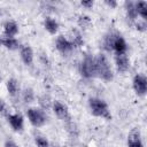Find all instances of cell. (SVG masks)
<instances>
[{"label": "cell", "instance_id": "cell-25", "mask_svg": "<svg viewBox=\"0 0 147 147\" xmlns=\"http://www.w3.org/2000/svg\"><path fill=\"white\" fill-rule=\"evenodd\" d=\"M80 3H82L83 7H86V8H92L93 5H94V2L92 0H90V1H82Z\"/></svg>", "mask_w": 147, "mask_h": 147}, {"label": "cell", "instance_id": "cell-23", "mask_svg": "<svg viewBox=\"0 0 147 147\" xmlns=\"http://www.w3.org/2000/svg\"><path fill=\"white\" fill-rule=\"evenodd\" d=\"M36 145H37V147H49L47 139L45 137H41V136L36 137Z\"/></svg>", "mask_w": 147, "mask_h": 147}, {"label": "cell", "instance_id": "cell-12", "mask_svg": "<svg viewBox=\"0 0 147 147\" xmlns=\"http://www.w3.org/2000/svg\"><path fill=\"white\" fill-rule=\"evenodd\" d=\"M113 49L116 52V55H119V54H126V49H127V45L124 40V38L122 36H117L115 38V41H114V45H113Z\"/></svg>", "mask_w": 147, "mask_h": 147}, {"label": "cell", "instance_id": "cell-9", "mask_svg": "<svg viewBox=\"0 0 147 147\" xmlns=\"http://www.w3.org/2000/svg\"><path fill=\"white\" fill-rule=\"evenodd\" d=\"M53 111L61 119H67L69 117L68 107L64 103H62L61 101H59V100H56V101L53 102Z\"/></svg>", "mask_w": 147, "mask_h": 147}, {"label": "cell", "instance_id": "cell-30", "mask_svg": "<svg viewBox=\"0 0 147 147\" xmlns=\"http://www.w3.org/2000/svg\"><path fill=\"white\" fill-rule=\"evenodd\" d=\"M0 45H1V38H0Z\"/></svg>", "mask_w": 147, "mask_h": 147}, {"label": "cell", "instance_id": "cell-19", "mask_svg": "<svg viewBox=\"0 0 147 147\" xmlns=\"http://www.w3.org/2000/svg\"><path fill=\"white\" fill-rule=\"evenodd\" d=\"M134 3H136L137 14L139 16H141L142 20H146L147 18V2L146 1H138Z\"/></svg>", "mask_w": 147, "mask_h": 147}, {"label": "cell", "instance_id": "cell-4", "mask_svg": "<svg viewBox=\"0 0 147 147\" xmlns=\"http://www.w3.org/2000/svg\"><path fill=\"white\" fill-rule=\"evenodd\" d=\"M80 74L85 78H92L95 77V57L92 55L85 56L83 62L80 63Z\"/></svg>", "mask_w": 147, "mask_h": 147}, {"label": "cell", "instance_id": "cell-5", "mask_svg": "<svg viewBox=\"0 0 147 147\" xmlns=\"http://www.w3.org/2000/svg\"><path fill=\"white\" fill-rule=\"evenodd\" d=\"M133 88L139 96H144L147 92V79L144 75H136L133 77Z\"/></svg>", "mask_w": 147, "mask_h": 147}, {"label": "cell", "instance_id": "cell-18", "mask_svg": "<svg viewBox=\"0 0 147 147\" xmlns=\"http://www.w3.org/2000/svg\"><path fill=\"white\" fill-rule=\"evenodd\" d=\"M1 44L6 47V48H8V49H10V51H14V49H17L18 47H20V42H18V40L17 39H15V38H3V39H1Z\"/></svg>", "mask_w": 147, "mask_h": 147}, {"label": "cell", "instance_id": "cell-17", "mask_svg": "<svg viewBox=\"0 0 147 147\" xmlns=\"http://www.w3.org/2000/svg\"><path fill=\"white\" fill-rule=\"evenodd\" d=\"M74 47H79L83 45V39H82V36L80 33L77 31V30H71L70 31V38L68 39Z\"/></svg>", "mask_w": 147, "mask_h": 147}, {"label": "cell", "instance_id": "cell-29", "mask_svg": "<svg viewBox=\"0 0 147 147\" xmlns=\"http://www.w3.org/2000/svg\"><path fill=\"white\" fill-rule=\"evenodd\" d=\"M51 147H60L59 145H53V146H51Z\"/></svg>", "mask_w": 147, "mask_h": 147}, {"label": "cell", "instance_id": "cell-7", "mask_svg": "<svg viewBox=\"0 0 147 147\" xmlns=\"http://www.w3.org/2000/svg\"><path fill=\"white\" fill-rule=\"evenodd\" d=\"M55 45H56L57 51L61 52L62 54H67V53H69V52H71V51L74 49L72 44H71L65 37H63V36H59V37H57Z\"/></svg>", "mask_w": 147, "mask_h": 147}, {"label": "cell", "instance_id": "cell-28", "mask_svg": "<svg viewBox=\"0 0 147 147\" xmlns=\"http://www.w3.org/2000/svg\"><path fill=\"white\" fill-rule=\"evenodd\" d=\"M5 109H6V105H5V102L0 99V113L5 111Z\"/></svg>", "mask_w": 147, "mask_h": 147}, {"label": "cell", "instance_id": "cell-2", "mask_svg": "<svg viewBox=\"0 0 147 147\" xmlns=\"http://www.w3.org/2000/svg\"><path fill=\"white\" fill-rule=\"evenodd\" d=\"M88 105H90L92 115H94L96 117H102L105 119H111V114H110L109 107L103 100H101L99 98H91L88 100Z\"/></svg>", "mask_w": 147, "mask_h": 147}, {"label": "cell", "instance_id": "cell-11", "mask_svg": "<svg viewBox=\"0 0 147 147\" xmlns=\"http://www.w3.org/2000/svg\"><path fill=\"white\" fill-rule=\"evenodd\" d=\"M20 54H21L22 61H23L26 65H30V64L33 62V51H32V48H31L29 45L22 46Z\"/></svg>", "mask_w": 147, "mask_h": 147}, {"label": "cell", "instance_id": "cell-14", "mask_svg": "<svg viewBox=\"0 0 147 147\" xmlns=\"http://www.w3.org/2000/svg\"><path fill=\"white\" fill-rule=\"evenodd\" d=\"M125 9H126V17L127 20H130L131 22H136L137 20V9H136V3L132 1H126L125 2Z\"/></svg>", "mask_w": 147, "mask_h": 147}, {"label": "cell", "instance_id": "cell-22", "mask_svg": "<svg viewBox=\"0 0 147 147\" xmlns=\"http://www.w3.org/2000/svg\"><path fill=\"white\" fill-rule=\"evenodd\" d=\"M78 24H79L82 28L87 29V28L91 25V20H90V17H88V16L83 15V16H80V17L78 18Z\"/></svg>", "mask_w": 147, "mask_h": 147}, {"label": "cell", "instance_id": "cell-6", "mask_svg": "<svg viewBox=\"0 0 147 147\" xmlns=\"http://www.w3.org/2000/svg\"><path fill=\"white\" fill-rule=\"evenodd\" d=\"M127 147H144L140 131L134 127L127 136Z\"/></svg>", "mask_w": 147, "mask_h": 147}, {"label": "cell", "instance_id": "cell-24", "mask_svg": "<svg viewBox=\"0 0 147 147\" xmlns=\"http://www.w3.org/2000/svg\"><path fill=\"white\" fill-rule=\"evenodd\" d=\"M134 24H136V28H137V30H139V31H146V28H147V24H146V20H136V22H134Z\"/></svg>", "mask_w": 147, "mask_h": 147}, {"label": "cell", "instance_id": "cell-3", "mask_svg": "<svg viewBox=\"0 0 147 147\" xmlns=\"http://www.w3.org/2000/svg\"><path fill=\"white\" fill-rule=\"evenodd\" d=\"M26 116L30 123L36 127H40L46 123V114L40 108H29L26 111Z\"/></svg>", "mask_w": 147, "mask_h": 147}, {"label": "cell", "instance_id": "cell-26", "mask_svg": "<svg viewBox=\"0 0 147 147\" xmlns=\"http://www.w3.org/2000/svg\"><path fill=\"white\" fill-rule=\"evenodd\" d=\"M106 5H108L109 7H113V8H115L116 6H117V2L116 1H113V0H106Z\"/></svg>", "mask_w": 147, "mask_h": 147}, {"label": "cell", "instance_id": "cell-15", "mask_svg": "<svg viewBox=\"0 0 147 147\" xmlns=\"http://www.w3.org/2000/svg\"><path fill=\"white\" fill-rule=\"evenodd\" d=\"M44 26L45 29L51 33V34H55L59 30V24L57 22L52 18V17H46V20L44 21Z\"/></svg>", "mask_w": 147, "mask_h": 147}, {"label": "cell", "instance_id": "cell-27", "mask_svg": "<svg viewBox=\"0 0 147 147\" xmlns=\"http://www.w3.org/2000/svg\"><path fill=\"white\" fill-rule=\"evenodd\" d=\"M5 147H18V146L15 142H13V141H6Z\"/></svg>", "mask_w": 147, "mask_h": 147}, {"label": "cell", "instance_id": "cell-13", "mask_svg": "<svg viewBox=\"0 0 147 147\" xmlns=\"http://www.w3.org/2000/svg\"><path fill=\"white\" fill-rule=\"evenodd\" d=\"M3 32L7 38H14L18 32V25L14 21H7L3 24Z\"/></svg>", "mask_w": 147, "mask_h": 147}, {"label": "cell", "instance_id": "cell-21", "mask_svg": "<svg viewBox=\"0 0 147 147\" xmlns=\"http://www.w3.org/2000/svg\"><path fill=\"white\" fill-rule=\"evenodd\" d=\"M23 99L25 102H32L34 99V93L32 91V88H25L23 92Z\"/></svg>", "mask_w": 147, "mask_h": 147}, {"label": "cell", "instance_id": "cell-1", "mask_svg": "<svg viewBox=\"0 0 147 147\" xmlns=\"http://www.w3.org/2000/svg\"><path fill=\"white\" fill-rule=\"evenodd\" d=\"M95 74L98 77L106 82H110L114 77L110 64L103 54H99L95 57Z\"/></svg>", "mask_w": 147, "mask_h": 147}, {"label": "cell", "instance_id": "cell-20", "mask_svg": "<svg viewBox=\"0 0 147 147\" xmlns=\"http://www.w3.org/2000/svg\"><path fill=\"white\" fill-rule=\"evenodd\" d=\"M118 34L117 33H109L105 37V41H103V46L107 51H113V45H114V41H115V38L117 37Z\"/></svg>", "mask_w": 147, "mask_h": 147}, {"label": "cell", "instance_id": "cell-8", "mask_svg": "<svg viewBox=\"0 0 147 147\" xmlns=\"http://www.w3.org/2000/svg\"><path fill=\"white\" fill-rule=\"evenodd\" d=\"M8 123L10 124V126L13 127L14 131H22L23 130V125H24V119L23 116L21 114H11L8 115Z\"/></svg>", "mask_w": 147, "mask_h": 147}, {"label": "cell", "instance_id": "cell-16", "mask_svg": "<svg viewBox=\"0 0 147 147\" xmlns=\"http://www.w3.org/2000/svg\"><path fill=\"white\" fill-rule=\"evenodd\" d=\"M6 86H7L8 93H9L11 96L17 95V93H18V91H20V84H18V80H17V79H15V78L8 79Z\"/></svg>", "mask_w": 147, "mask_h": 147}, {"label": "cell", "instance_id": "cell-10", "mask_svg": "<svg viewBox=\"0 0 147 147\" xmlns=\"http://www.w3.org/2000/svg\"><path fill=\"white\" fill-rule=\"evenodd\" d=\"M115 63L116 68L119 72H125L130 67V60L126 54H119L115 56Z\"/></svg>", "mask_w": 147, "mask_h": 147}]
</instances>
